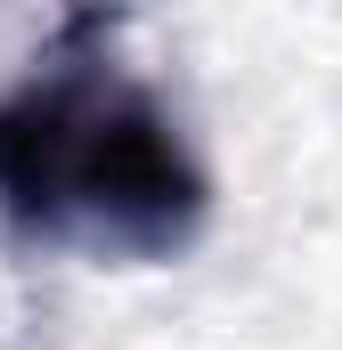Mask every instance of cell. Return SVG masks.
Listing matches in <instances>:
<instances>
[{
  "mask_svg": "<svg viewBox=\"0 0 342 350\" xmlns=\"http://www.w3.org/2000/svg\"><path fill=\"white\" fill-rule=\"evenodd\" d=\"M212 187L179 122L98 57L41 66L0 98V212L25 237H90L106 253H179Z\"/></svg>",
  "mask_w": 342,
  "mask_h": 350,
  "instance_id": "1",
  "label": "cell"
}]
</instances>
